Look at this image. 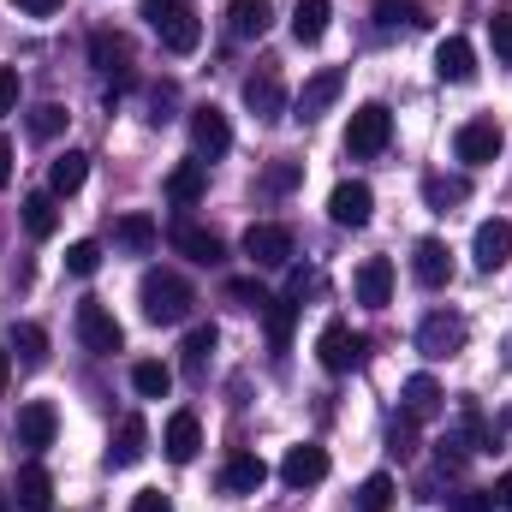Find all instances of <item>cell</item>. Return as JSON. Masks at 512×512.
Segmentation results:
<instances>
[{"label":"cell","mask_w":512,"mask_h":512,"mask_svg":"<svg viewBox=\"0 0 512 512\" xmlns=\"http://www.w3.org/2000/svg\"><path fill=\"white\" fill-rule=\"evenodd\" d=\"M143 24L161 36V48H173V54H197V42H203V24H197V12L185 6V0H143Z\"/></svg>","instance_id":"7a4b0ae2"},{"label":"cell","mask_w":512,"mask_h":512,"mask_svg":"<svg viewBox=\"0 0 512 512\" xmlns=\"http://www.w3.org/2000/svg\"><path fill=\"white\" fill-rule=\"evenodd\" d=\"M262 483H268V465H262V453H251V447H239L221 465V495H256Z\"/></svg>","instance_id":"ac0fdd59"},{"label":"cell","mask_w":512,"mask_h":512,"mask_svg":"<svg viewBox=\"0 0 512 512\" xmlns=\"http://www.w3.org/2000/svg\"><path fill=\"white\" fill-rule=\"evenodd\" d=\"M54 227H60L54 191H30V197H24V233H30V239H54Z\"/></svg>","instance_id":"f1b7e54d"},{"label":"cell","mask_w":512,"mask_h":512,"mask_svg":"<svg viewBox=\"0 0 512 512\" xmlns=\"http://www.w3.org/2000/svg\"><path fill=\"white\" fill-rule=\"evenodd\" d=\"M489 42L501 60H512V18H489Z\"/></svg>","instance_id":"ee69618b"},{"label":"cell","mask_w":512,"mask_h":512,"mask_svg":"<svg viewBox=\"0 0 512 512\" xmlns=\"http://www.w3.org/2000/svg\"><path fill=\"white\" fill-rule=\"evenodd\" d=\"M167 239H173L179 256H191V262H203V268H221V262H227V245H221L209 227H197V221H179Z\"/></svg>","instance_id":"9a60e30c"},{"label":"cell","mask_w":512,"mask_h":512,"mask_svg":"<svg viewBox=\"0 0 512 512\" xmlns=\"http://www.w3.org/2000/svg\"><path fill=\"white\" fill-rule=\"evenodd\" d=\"M66 120H72V114H66L60 102H42V108H30V137H36V143H54V137L66 131Z\"/></svg>","instance_id":"f35d334b"},{"label":"cell","mask_w":512,"mask_h":512,"mask_svg":"<svg viewBox=\"0 0 512 512\" xmlns=\"http://www.w3.org/2000/svg\"><path fill=\"white\" fill-rule=\"evenodd\" d=\"M245 108H251L256 120H280L286 114V84H280L274 66H262V72L245 78Z\"/></svg>","instance_id":"5bb4252c"},{"label":"cell","mask_w":512,"mask_h":512,"mask_svg":"<svg viewBox=\"0 0 512 512\" xmlns=\"http://www.w3.org/2000/svg\"><path fill=\"white\" fill-rule=\"evenodd\" d=\"M340 90H346V72H340V66H322L316 78H304V90H298V120H322V114L340 102Z\"/></svg>","instance_id":"7c38bea8"},{"label":"cell","mask_w":512,"mask_h":512,"mask_svg":"<svg viewBox=\"0 0 512 512\" xmlns=\"http://www.w3.org/2000/svg\"><path fill=\"white\" fill-rule=\"evenodd\" d=\"M393 453H399V459H411V453H417V423H411L405 411H399V423H393Z\"/></svg>","instance_id":"7bdbcfd3"},{"label":"cell","mask_w":512,"mask_h":512,"mask_svg":"<svg viewBox=\"0 0 512 512\" xmlns=\"http://www.w3.org/2000/svg\"><path fill=\"white\" fill-rule=\"evenodd\" d=\"M417 352H423V358H459V352H465V316H453V310L423 316V328H417Z\"/></svg>","instance_id":"8992f818"},{"label":"cell","mask_w":512,"mask_h":512,"mask_svg":"<svg viewBox=\"0 0 512 512\" xmlns=\"http://www.w3.org/2000/svg\"><path fill=\"white\" fill-rule=\"evenodd\" d=\"M12 358H18L24 370H42V364H48V328H42V322H18V328H12Z\"/></svg>","instance_id":"f546056e"},{"label":"cell","mask_w":512,"mask_h":512,"mask_svg":"<svg viewBox=\"0 0 512 512\" xmlns=\"http://www.w3.org/2000/svg\"><path fill=\"white\" fill-rule=\"evenodd\" d=\"M501 149H507V137H501V126H495V120H465V126H459V137H453V155H459L465 167H489Z\"/></svg>","instance_id":"9c48e42d"},{"label":"cell","mask_w":512,"mask_h":512,"mask_svg":"<svg viewBox=\"0 0 512 512\" xmlns=\"http://www.w3.org/2000/svg\"><path fill=\"white\" fill-rule=\"evenodd\" d=\"M137 304H143V322H155V328H179V322L191 316L197 292H191L185 274H173V268H149V274L137 280Z\"/></svg>","instance_id":"6da1fadb"},{"label":"cell","mask_w":512,"mask_h":512,"mask_svg":"<svg viewBox=\"0 0 512 512\" xmlns=\"http://www.w3.org/2000/svg\"><path fill=\"white\" fill-rule=\"evenodd\" d=\"M495 507H501V512H512V471L501 477V483H495Z\"/></svg>","instance_id":"f907efd6"},{"label":"cell","mask_w":512,"mask_h":512,"mask_svg":"<svg viewBox=\"0 0 512 512\" xmlns=\"http://www.w3.org/2000/svg\"><path fill=\"white\" fill-rule=\"evenodd\" d=\"M280 477H286V489H316V483L328 477V453H322L316 441H304V447H292V453L280 459Z\"/></svg>","instance_id":"e0dca14e"},{"label":"cell","mask_w":512,"mask_h":512,"mask_svg":"<svg viewBox=\"0 0 512 512\" xmlns=\"http://www.w3.org/2000/svg\"><path fill=\"white\" fill-rule=\"evenodd\" d=\"M471 256H477V268H483V274L507 268V256H512V221H483V227H477V239H471Z\"/></svg>","instance_id":"d6986e66"},{"label":"cell","mask_w":512,"mask_h":512,"mask_svg":"<svg viewBox=\"0 0 512 512\" xmlns=\"http://www.w3.org/2000/svg\"><path fill=\"white\" fill-rule=\"evenodd\" d=\"M262 322H268V346H274V352H286V340H292V322H298V298H268Z\"/></svg>","instance_id":"836d02e7"},{"label":"cell","mask_w":512,"mask_h":512,"mask_svg":"<svg viewBox=\"0 0 512 512\" xmlns=\"http://www.w3.org/2000/svg\"><path fill=\"white\" fill-rule=\"evenodd\" d=\"M12 507L18 512H54V477L42 465H24L12 483Z\"/></svg>","instance_id":"603a6c76"},{"label":"cell","mask_w":512,"mask_h":512,"mask_svg":"<svg viewBox=\"0 0 512 512\" xmlns=\"http://www.w3.org/2000/svg\"><path fill=\"white\" fill-rule=\"evenodd\" d=\"M316 358H322L328 376H352V370L364 364V334H352L346 322H328V328L316 334Z\"/></svg>","instance_id":"277c9868"},{"label":"cell","mask_w":512,"mask_h":512,"mask_svg":"<svg viewBox=\"0 0 512 512\" xmlns=\"http://www.w3.org/2000/svg\"><path fill=\"white\" fill-rule=\"evenodd\" d=\"M358 512H393V477L387 471L358 483Z\"/></svg>","instance_id":"ab89813d"},{"label":"cell","mask_w":512,"mask_h":512,"mask_svg":"<svg viewBox=\"0 0 512 512\" xmlns=\"http://www.w3.org/2000/svg\"><path fill=\"white\" fill-rule=\"evenodd\" d=\"M191 149H197V161H215V155L233 149V126H227V114L215 102L191 108Z\"/></svg>","instance_id":"ba28073f"},{"label":"cell","mask_w":512,"mask_h":512,"mask_svg":"<svg viewBox=\"0 0 512 512\" xmlns=\"http://www.w3.org/2000/svg\"><path fill=\"white\" fill-rule=\"evenodd\" d=\"M453 512H495V495H483V489H465V495L453 501Z\"/></svg>","instance_id":"bcb514c9"},{"label":"cell","mask_w":512,"mask_h":512,"mask_svg":"<svg viewBox=\"0 0 512 512\" xmlns=\"http://www.w3.org/2000/svg\"><path fill=\"white\" fill-rule=\"evenodd\" d=\"M411 274H417V286H447L453 280V251L441 245V239H417V251H411Z\"/></svg>","instance_id":"ffe728a7"},{"label":"cell","mask_w":512,"mask_h":512,"mask_svg":"<svg viewBox=\"0 0 512 512\" xmlns=\"http://www.w3.org/2000/svg\"><path fill=\"white\" fill-rule=\"evenodd\" d=\"M376 18H382V30H423L429 24V12L417 6V0H376Z\"/></svg>","instance_id":"8d00e7d4"},{"label":"cell","mask_w":512,"mask_h":512,"mask_svg":"<svg viewBox=\"0 0 512 512\" xmlns=\"http://www.w3.org/2000/svg\"><path fill=\"white\" fill-rule=\"evenodd\" d=\"M227 298L245 304V310H256V316L268 310V286H262V280H227Z\"/></svg>","instance_id":"b9f144b4"},{"label":"cell","mask_w":512,"mask_h":512,"mask_svg":"<svg viewBox=\"0 0 512 512\" xmlns=\"http://www.w3.org/2000/svg\"><path fill=\"white\" fill-rule=\"evenodd\" d=\"M370 215H376V191L364 185V179H346V185H334V197H328V221L334 227H370Z\"/></svg>","instance_id":"52a82bcc"},{"label":"cell","mask_w":512,"mask_h":512,"mask_svg":"<svg viewBox=\"0 0 512 512\" xmlns=\"http://www.w3.org/2000/svg\"><path fill=\"white\" fill-rule=\"evenodd\" d=\"M84 179H90V155H84V149H66V155L48 161V191H54V197H72Z\"/></svg>","instance_id":"4316f807"},{"label":"cell","mask_w":512,"mask_h":512,"mask_svg":"<svg viewBox=\"0 0 512 512\" xmlns=\"http://www.w3.org/2000/svg\"><path fill=\"white\" fill-rule=\"evenodd\" d=\"M90 60H96V72H102V78H114L120 90L131 84V42H126V36L96 30V36H90Z\"/></svg>","instance_id":"4fadbf2b"},{"label":"cell","mask_w":512,"mask_h":512,"mask_svg":"<svg viewBox=\"0 0 512 512\" xmlns=\"http://www.w3.org/2000/svg\"><path fill=\"white\" fill-rule=\"evenodd\" d=\"M179 209H191V203H203V191H209V161H179L173 173H167V185H161Z\"/></svg>","instance_id":"cb8c5ba5"},{"label":"cell","mask_w":512,"mask_h":512,"mask_svg":"<svg viewBox=\"0 0 512 512\" xmlns=\"http://www.w3.org/2000/svg\"><path fill=\"white\" fill-rule=\"evenodd\" d=\"M298 185H304V161H268V173H262V191L268 197H286Z\"/></svg>","instance_id":"74e56055"},{"label":"cell","mask_w":512,"mask_h":512,"mask_svg":"<svg viewBox=\"0 0 512 512\" xmlns=\"http://www.w3.org/2000/svg\"><path fill=\"white\" fill-rule=\"evenodd\" d=\"M131 512H173V501H167L161 489H143V495L131 501Z\"/></svg>","instance_id":"7dc6e473"},{"label":"cell","mask_w":512,"mask_h":512,"mask_svg":"<svg viewBox=\"0 0 512 512\" xmlns=\"http://www.w3.org/2000/svg\"><path fill=\"white\" fill-rule=\"evenodd\" d=\"M155 239H161V227L149 221V215H120L114 221V245L131 256H143V251H155Z\"/></svg>","instance_id":"4dcf8cb0"},{"label":"cell","mask_w":512,"mask_h":512,"mask_svg":"<svg viewBox=\"0 0 512 512\" xmlns=\"http://www.w3.org/2000/svg\"><path fill=\"white\" fill-rule=\"evenodd\" d=\"M352 286H358V304H364V310H387V304H393V262H387V256H370Z\"/></svg>","instance_id":"44dd1931"},{"label":"cell","mask_w":512,"mask_h":512,"mask_svg":"<svg viewBox=\"0 0 512 512\" xmlns=\"http://www.w3.org/2000/svg\"><path fill=\"white\" fill-rule=\"evenodd\" d=\"M0 512H6V489H0Z\"/></svg>","instance_id":"f5cc1de1"},{"label":"cell","mask_w":512,"mask_h":512,"mask_svg":"<svg viewBox=\"0 0 512 512\" xmlns=\"http://www.w3.org/2000/svg\"><path fill=\"white\" fill-rule=\"evenodd\" d=\"M54 435H60V411H54L48 399L18 405V447H24V453H48Z\"/></svg>","instance_id":"8fae6325"},{"label":"cell","mask_w":512,"mask_h":512,"mask_svg":"<svg viewBox=\"0 0 512 512\" xmlns=\"http://www.w3.org/2000/svg\"><path fill=\"white\" fill-rule=\"evenodd\" d=\"M435 72H441V84H471L477 78V48L465 36H447L435 48Z\"/></svg>","instance_id":"7402d4cb"},{"label":"cell","mask_w":512,"mask_h":512,"mask_svg":"<svg viewBox=\"0 0 512 512\" xmlns=\"http://www.w3.org/2000/svg\"><path fill=\"white\" fill-rule=\"evenodd\" d=\"M292 227H280V221H256L251 233H245V256H251L256 268H286L292 262Z\"/></svg>","instance_id":"30bf717a"},{"label":"cell","mask_w":512,"mask_h":512,"mask_svg":"<svg viewBox=\"0 0 512 512\" xmlns=\"http://www.w3.org/2000/svg\"><path fill=\"white\" fill-rule=\"evenodd\" d=\"M12 108H18V72L0 66V114H12Z\"/></svg>","instance_id":"f6af8a7d"},{"label":"cell","mask_w":512,"mask_h":512,"mask_svg":"<svg viewBox=\"0 0 512 512\" xmlns=\"http://www.w3.org/2000/svg\"><path fill=\"white\" fill-rule=\"evenodd\" d=\"M131 387H137L143 399H167V393H173V370H167L161 358H143V364H131Z\"/></svg>","instance_id":"e575fe53"},{"label":"cell","mask_w":512,"mask_h":512,"mask_svg":"<svg viewBox=\"0 0 512 512\" xmlns=\"http://www.w3.org/2000/svg\"><path fill=\"white\" fill-rule=\"evenodd\" d=\"M215 346H221L215 322H197V328L185 334V376H203V370H209V358H215Z\"/></svg>","instance_id":"d6a6232c"},{"label":"cell","mask_w":512,"mask_h":512,"mask_svg":"<svg viewBox=\"0 0 512 512\" xmlns=\"http://www.w3.org/2000/svg\"><path fill=\"white\" fill-rule=\"evenodd\" d=\"M12 6H18V12H30V18H48V12H60L66 0H12Z\"/></svg>","instance_id":"c3c4849f"},{"label":"cell","mask_w":512,"mask_h":512,"mask_svg":"<svg viewBox=\"0 0 512 512\" xmlns=\"http://www.w3.org/2000/svg\"><path fill=\"white\" fill-rule=\"evenodd\" d=\"M441 387H435V376H411L405 382V417L411 423H429V417H441Z\"/></svg>","instance_id":"83f0119b"},{"label":"cell","mask_w":512,"mask_h":512,"mask_svg":"<svg viewBox=\"0 0 512 512\" xmlns=\"http://www.w3.org/2000/svg\"><path fill=\"white\" fill-rule=\"evenodd\" d=\"M6 376H12V352H0V387H6Z\"/></svg>","instance_id":"816d5d0a"},{"label":"cell","mask_w":512,"mask_h":512,"mask_svg":"<svg viewBox=\"0 0 512 512\" xmlns=\"http://www.w3.org/2000/svg\"><path fill=\"white\" fill-rule=\"evenodd\" d=\"M161 447H167V459H173V465H191V459L203 453V423H197V411H173V417H167Z\"/></svg>","instance_id":"2e32d148"},{"label":"cell","mask_w":512,"mask_h":512,"mask_svg":"<svg viewBox=\"0 0 512 512\" xmlns=\"http://www.w3.org/2000/svg\"><path fill=\"white\" fill-rule=\"evenodd\" d=\"M328 18H334L328 0H298V6H292V36H298V42H322V36H328Z\"/></svg>","instance_id":"1f68e13d"},{"label":"cell","mask_w":512,"mask_h":512,"mask_svg":"<svg viewBox=\"0 0 512 512\" xmlns=\"http://www.w3.org/2000/svg\"><path fill=\"white\" fill-rule=\"evenodd\" d=\"M143 453H149V423H143V417H126L120 435H114V447H108V465H114V471H131Z\"/></svg>","instance_id":"484cf974"},{"label":"cell","mask_w":512,"mask_h":512,"mask_svg":"<svg viewBox=\"0 0 512 512\" xmlns=\"http://www.w3.org/2000/svg\"><path fill=\"white\" fill-rule=\"evenodd\" d=\"M78 340H84V352L114 358V352L126 346V328L114 322V310H108L102 298H84V304H78Z\"/></svg>","instance_id":"3957f363"},{"label":"cell","mask_w":512,"mask_h":512,"mask_svg":"<svg viewBox=\"0 0 512 512\" xmlns=\"http://www.w3.org/2000/svg\"><path fill=\"white\" fill-rule=\"evenodd\" d=\"M6 185H12V143L0 137V191H6Z\"/></svg>","instance_id":"681fc988"},{"label":"cell","mask_w":512,"mask_h":512,"mask_svg":"<svg viewBox=\"0 0 512 512\" xmlns=\"http://www.w3.org/2000/svg\"><path fill=\"white\" fill-rule=\"evenodd\" d=\"M96 268H102V245H96V239H78V245L66 251V274H78V280H90Z\"/></svg>","instance_id":"60d3db41"},{"label":"cell","mask_w":512,"mask_h":512,"mask_svg":"<svg viewBox=\"0 0 512 512\" xmlns=\"http://www.w3.org/2000/svg\"><path fill=\"white\" fill-rule=\"evenodd\" d=\"M423 197H429V209H453V203L471 197V179H459V173H453V179H447V173H429V179H423Z\"/></svg>","instance_id":"d590c367"},{"label":"cell","mask_w":512,"mask_h":512,"mask_svg":"<svg viewBox=\"0 0 512 512\" xmlns=\"http://www.w3.org/2000/svg\"><path fill=\"white\" fill-rule=\"evenodd\" d=\"M387 137H393V114H387L382 102H364L358 114H352V126H346V155H382Z\"/></svg>","instance_id":"5b68a950"},{"label":"cell","mask_w":512,"mask_h":512,"mask_svg":"<svg viewBox=\"0 0 512 512\" xmlns=\"http://www.w3.org/2000/svg\"><path fill=\"white\" fill-rule=\"evenodd\" d=\"M268 24H274V6H268V0H227V30H233L239 42L268 36Z\"/></svg>","instance_id":"d4e9b609"}]
</instances>
